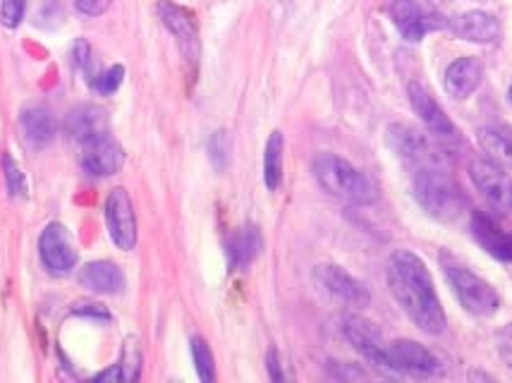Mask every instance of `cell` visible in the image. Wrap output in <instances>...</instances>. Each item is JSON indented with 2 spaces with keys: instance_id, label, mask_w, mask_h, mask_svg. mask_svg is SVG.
Listing matches in <instances>:
<instances>
[{
  "instance_id": "6da1fadb",
  "label": "cell",
  "mask_w": 512,
  "mask_h": 383,
  "mask_svg": "<svg viewBox=\"0 0 512 383\" xmlns=\"http://www.w3.org/2000/svg\"><path fill=\"white\" fill-rule=\"evenodd\" d=\"M388 285L402 312L417 328L429 336H438L446 328V312L438 300L431 273L417 254L400 249L388 259Z\"/></svg>"
},
{
  "instance_id": "7a4b0ae2",
  "label": "cell",
  "mask_w": 512,
  "mask_h": 383,
  "mask_svg": "<svg viewBox=\"0 0 512 383\" xmlns=\"http://www.w3.org/2000/svg\"><path fill=\"white\" fill-rule=\"evenodd\" d=\"M314 178L319 180L323 190L343 199V202L364 206L376 202V197H379V190L369 175H364L350 161L335 154H321L314 158Z\"/></svg>"
},
{
  "instance_id": "3957f363",
  "label": "cell",
  "mask_w": 512,
  "mask_h": 383,
  "mask_svg": "<svg viewBox=\"0 0 512 383\" xmlns=\"http://www.w3.org/2000/svg\"><path fill=\"white\" fill-rule=\"evenodd\" d=\"M412 190L417 202L424 206L434 218L453 221L465 209V199L457 190L455 180L450 178L446 166H429L414 170Z\"/></svg>"
},
{
  "instance_id": "277c9868",
  "label": "cell",
  "mask_w": 512,
  "mask_h": 383,
  "mask_svg": "<svg viewBox=\"0 0 512 383\" xmlns=\"http://www.w3.org/2000/svg\"><path fill=\"white\" fill-rule=\"evenodd\" d=\"M441 269L446 273L448 283L453 285L457 300L460 305L474 316H493L501 307V295L496 293V288L489 281L474 273L467 264H462L460 259L453 254L441 252Z\"/></svg>"
},
{
  "instance_id": "5b68a950",
  "label": "cell",
  "mask_w": 512,
  "mask_h": 383,
  "mask_svg": "<svg viewBox=\"0 0 512 383\" xmlns=\"http://www.w3.org/2000/svg\"><path fill=\"white\" fill-rule=\"evenodd\" d=\"M388 147L395 151V156L402 158L412 170L429 168V166H446L441 151L436 149L434 139H429L417 127L398 123L390 125L386 132Z\"/></svg>"
},
{
  "instance_id": "8992f818",
  "label": "cell",
  "mask_w": 512,
  "mask_h": 383,
  "mask_svg": "<svg viewBox=\"0 0 512 383\" xmlns=\"http://www.w3.org/2000/svg\"><path fill=\"white\" fill-rule=\"evenodd\" d=\"M386 369L412 376V379H434V376L443 374V362L426 345L402 338L388 343Z\"/></svg>"
},
{
  "instance_id": "52a82bcc",
  "label": "cell",
  "mask_w": 512,
  "mask_h": 383,
  "mask_svg": "<svg viewBox=\"0 0 512 383\" xmlns=\"http://www.w3.org/2000/svg\"><path fill=\"white\" fill-rule=\"evenodd\" d=\"M469 178L491 206H496L498 211H512V178L503 166L479 158L469 163Z\"/></svg>"
},
{
  "instance_id": "ba28073f",
  "label": "cell",
  "mask_w": 512,
  "mask_h": 383,
  "mask_svg": "<svg viewBox=\"0 0 512 383\" xmlns=\"http://www.w3.org/2000/svg\"><path fill=\"white\" fill-rule=\"evenodd\" d=\"M388 15L395 27H398L402 39L412 41V44L422 41L434 29L443 27L441 17L426 10L417 0H388Z\"/></svg>"
},
{
  "instance_id": "9c48e42d",
  "label": "cell",
  "mask_w": 512,
  "mask_h": 383,
  "mask_svg": "<svg viewBox=\"0 0 512 383\" xmlns=\"http://www.w3.org/2000/svg\"><path fill=\"white\" fill-rule=\"evenodd\" d=\"M106 223L111 240L125 252H130L137 245V216L130 194L123 187L113 190L106 199Z\"/></svg>"
},
{
  "instance_id": "30bf717a",
  "label": "cell",
  "mask_w": 512,
  "mask_h": 383,
  "mask_svg": "<svg viewBox=\"0 0 512 383\" xmlns=\"http://www.w3.org/2000/svg\"><path fill=\"white\" fill-rule=\"evenodd\" d=\"M39 254L44 266L51 273L65 276L75 269L77 264V249L72 245V237L60 223H51L39 240Z\"/></svg>"
},
{
  "instance_id": "8fae6325",
  "label": "cell",
  "mask_w": 512,
  "mask_h": 383,
  "mask_svg": "<svg viewBox=\"0 0 512 383\" xmlns=\"http://www.w3.org/2000/svg\"><path fill=\"white\" fill-rule=\"evenodd\" d=\"M343 333L345 338L350 340L352 348H355L364 360L374 364V367L386 369L388 343L383 340L379 328L371 324V321L362 319V316H347L343 324Z\"/></svg>"
},
{
  "instance_id": "7c38bea8",
  "label": "cell",
  "mask_w": 512,
  "mask_h": 383,
  "mask_svg": "<svg viewBox=\"0 0 512 383\" xmlns=\"http://www.w3.org/2000/svg\"><path fill=\"white\" fill-rule=\"evenodd\" d=\"M407 96H410L412 111L419 115V120L426 125V130H429L431 137L453 139L457 135L453 120H450L446 111L438 106V101L429 94V89H426L424 84L412 82L410 87H407Z\"/></svg>"
},
{
  "instance_id": "4fadbf2b",
  "label": "cell",
  "mask_w": 512,
  "mask_h": 383,
  "mask_svg": "<svg viewBox=\"0 0 512 383\" xmlns=\"http://www.w3.org/2000/svg\"><path fill=\"white\" fill-rule=\"evenodd\" d=\"M472 235L491 257L512 264V228L503 226L498 218L484 214V211H474Z\"/></svg>"
},
{
  "instance_id": "5bb4252c",
  "label": "cell",
  "mask_w": 512,
  "mask_h": 383,
  "mask_svg": "<svg viewBox=\"0 0 512 383\" xmlns=\"http://www.w3.org/2000/svg\"><path fill=\"white\" fill-rule=\"evenodd\" d=\"M316 281H319L323 288L328 290V293L340 297V300H345L347 305L352 307H367L371 295L367 290V285L359 283L357 278H352L350 273L340 269V266H333V264H321L316 266L314 271Z\"/></svg>"
},
{
  "instance_id": "9a60e30c",
  "label": "cell",
  "mask_w": 512,
  "mask_h": 383,
  "mask_svg": "<svg viewBox=\"0 0 512 383\" xmlns=\"http://www.w3.org/2000/svg\"><path fill=\"white\" fill-rule=\"evenodd\" d=\"M158 10H161L163 24H166L170 32H173L175 39H178L182 56L190 60L192 65L197 63L199 60V32H197V22H194V17L187 10L178 8V5L168 3V0H163L161 8Z\"/></svg>"
},
{
  "instance_id": "2e32d148",
  "label": "cell",
  "mask_w": 512,
  "mask_h": 383,
  "mask_svg": "<svg viewBox=\"0 0 512 383\" xmlns=\"http://www.w3.org/2000/svg\"><path fill=\"white\" fill-rule=\"evenodd\" d=\"M125 163L123 147L111 137H101L96 142L84 144L82 154V168L87 170L94 178H108V175H115Z\"/></svg>"
},
{
  "instance_id": "e0dca14e",
  "label": "cell",
  "mask_w": 512,
  "mask_h": 383,
  "mask_svg": "<svg viewBox=\"0 0 512 383\" xmlns=\"http://www.w3.org/2000/svg\"><path fill=\"white\" fill-rule=\"evenodd\" d=\"M65 130L75 142L89 144L96 139L108 137V115L103 108L77 106L65 120Z\"/></svg>"
},
{
  "instance_id": "ac0fdd59",
  "label": "cell",
  "mask_w": 512,
  "mask_h": 383,
  "mask_svg": "<svg viewBox=\"0 0 512 383\" xmlns=\"http://www.w3.org/2000/svg\"><path fill=\"white\" fill-rule=\"evenodd\" d=\"M453 32L472 44H493L501 36V22L484 10L462 12L453 20Z\"/></svg>"
},
{
  "instance_id": "d6986e66",
  "label": "cell",
  "mask_w": 512,
  "mask_h": 383,
  "mask_svg": "<svg viewBox=\"0 0 512 383\" xmlns=\"http://www.w3.org/2000/svg\"><path fill=\"white\" fill-rule=\"evenodd\" d=\"M481 79H484V65L477 58H460L448 65L443 84L453 99H467L479 89Z\"/></svg>"
},
{
  "instance_id": "ffe728a7",
  "label": "cell",
  "mask_w": 512,
  "mask_h": 383,
  "mask_svg": "<svg viewBox=\"0 0 512 383\" xmlns=\"http://www.w3.org/2000/svg\"><path fill=\"white\" fill-rule=\"evenodd\" d=\"M79 281L84 288H89L91 293L101 295H115L125 288V276L120 271V266L111 264V261H91L79 273Z\"/></svg>"
},
{
  "instance_id": "44dd1931",
  "label": "cell",
  "mask_w": 512,
  "mask_h": 383,
  "mask_svg": "<svg viewBox=\"0 0 512 383\" xmlns=\"http://www.w3.org/2000/svg\"><path fill=\"white\" fill-rule=\"evenodd\" d=\"M477 142L481 151L496 161L498 166L512 170V127L510 125H489L481 127Z\"/></svg>"
},
{
  "instance_id": "7402d4cb",
  "label": "cell",
  "mask_w": 512,
  "mask_h": 383,
  "mask_svg": "<svg viewBox=\"0 0 512 383\" xmlns=\"http://www.w3.org/2000/svg\"><path fill=\"white\" fill-rule=\"evenodd\" d=\"M264 249V237L254 226L240 228L228 242V261L233 269H247Z\"/></svg>"
},
{
  "instance_id": "603a6c76",
  "label": "cell",
  "mask_w": 512,
  "mask_h": 383,
  "mask_svg": "<svg viewBox=\"0 0 512 383\" xmlns=\"http://www.w3.org/2000/svg\"><path fill=\"white\" fill-rule=\"evenodd\" d=\"M22 130L34 147H46L56 137V120L44 106H29L22 111Z\"/></svg>"
},
{
  "instance_id": "cb8c5ba5",
  "label": "cell",
  "mask_w": 512,
  "mask_h": 383,
  "mask_svg": "<svg viewBox=\"0 0 512 383\" xmlns=\"http://www.w3.org/2000/svg\"><path fill=\"white\" fill-rule=\"evenodd\" d=\"M264 182L268 190H278L283 182V135L273 132L266 142L264 154Z\"/></svg>"
},
{
  "instance_id": "d4e9b609",
  "label": "cell",
  "mask_w": 512,
  "mask_h": 383,
  "mask_svg": "<svg viewBox=\"0 0 512 383\" xmlns=\"http://www.w3.org/2000/svg\"><path fill=\"white\" fill-rule=\"evenodd\" d=\"M192 357H194V367H197L199 379L204 383H213V379H216L213 355H211L209 345H206L201 338H192Z\"/></svg>"
},
{
  "instance_id": "484cf974",
  "label": "cell",
  "mask_w": 512,
  "mask_h": 383,
  "mask_svg": "<svg viewBox=\"0 0 512 383\" xmlns=\"http://www.w3.org/2000/svg\"><path fill=\"white\" fill-rule=\"evenodd\" d=\"M120 374H123V381H137L139 379V367H142V352L137 348V340L127 338L125 340V350H123V360H120Z\"/></svg>"
},
{
  "instance_id": "4316f807",
  "label": "cell",
  "mask_w": 512,
  "mask_h": 383,
  "mask_svg": "<svg viewBox=\"0 0 512 383\" xmlns=\"http://www.w3.org/2000/svg\"><path fill=\"white\" fill-rule=\"evenodd\" d=\"M3 173H5V185L12 197H24L27 194V180H24L22 168L12 161L10 154L3 156Z\"/></svg>"
},
{
  "instance_id": "83f0119b",
  "label": "cell",
  "mask_w": 512,
  "mask_h": 383,
  "mask_svg": "<svg viewBox=\"0 0 512 383\" xmlns=\"http://www.w3.org/2000/svg\"><path fill=\"white\" fill-rule=\"evenodd\" d=\"M123 79H125V68H123V65H113V68H108L106 72H101V75H96L94 89L99 91V94H103V96H111V94H115V91L120 89Z\"/></svg>"
},
{
  "instance_id": "f1b7e54d",
  "label": "cell",
  "mask_w": 512,
  "mask_h": 383,
  "mask_svg": "<svg viewBox=\"0 0 512 383\" xmlns=\"http://www.w3.org/2000/svg\"><path fill=\"white\" fill-rule=\"evenodd\" d=\"M27 0H0V22L8 29H15L24 20Z\"/></svg>"
},
{
  "instance_id": "f546056e",
  "label": "cell",
  "mask_w": 512,
  "mask_h": 383,
  "mask_svg": "<svg viewBox=\"0 0 512 383\" xmlns=\"http://www.w3.org/2000/svg\"><path fill=\"white\" fill-rule=\"evenodd\" d=\"M209 154H211L213 166H216L218 170H225V166H228V161H230V142H228V137H225V132H216V135L211 137Z\"/></svg>"
},
{
  "instance_id": "4dcf8cb0",
  "label": "cell",
  "mask_w": 512,
  "mask_h": 383,
  "mask_svg": "<svg viewBox=\"0 0 512 383\" xmlns=\"http://www.w3.org/2000/svg\"><path fill=\"white\" fill-rule=\"evenodd\" d=\"M72 312L79 314V316H87V319H96V321H108V319H111V312H108L106 307L99 305V302H91V300L77 302V305L72 307Z\"/></svg>"
},
{
  "instance_id": "1f68e13d",
  "label": "cell",
  "mask_w": 512,
  "mask_h": 383,
  "mask_svg": "<svg viewBox=\"0 0 512 383\" xmlns=\"http://www.w3.org/2000/svg\"><path fill=\"white\" fill-rule=\"evenodd\" d=\"M496 350L501 355V360L512 369V324L503 326L501 331L496 333Z\"/></svg>"
},
{
  "instance_id": "d6a6232c",
  "label": "cell",
  "mask_w": 512,
  "mask_h": 383,
  "mask_svg": "<svg viewBox=\"0 0 512 383\" xmlns=\"http://www.w3.org/2000/svg\"><path fill=\"white\" fill-rule=\"evenodd\" d=\"M75 8L79 12H84V15L96 17L111 8V0H75Z\"/></svg>"
},
{
  "instance_id": "836d02e7",
  "label": "cell",
  "mask_w": 512,
  "mask_h": 383,
  "mask_svg": "<svg viewBox=\"0 0 512 383\" xmlns=\"http://www.w3.org/2000/svg\"><path fill=\"white\" fill-rule=\"evenodd\" d=\"M268 372H271V379L273 381H283V372H280V364H278V355L276 350L268 352Z\"/></svg>"
},
{
  "instance_id": "e575fe53",
  "label": "cell",
  "mask_w": 512,
  "mask_h": 383,
  "mask_svg": "<svg viewBox=\"0 0 512 383\" xmlns=\"http://www.w3.org/2000/svg\"><path fill=\"white\" fill-rule=\"evenodd\" d=\"M75 60L79 68H87L89 63V46L84 44V41H79V44L75 46Z\"/></svg>"
},
{
  "instance_id": "d590c367",
  "label": "cell",
  "mask_w": 512,
  "mask_h": 383,
  "mask_svg": "<svg viewBox=\"0 0 512 383\" xmlns=\"http://www.w3.org/2000/svg\"><path fill=\"white\" fill-rule=\"evenodd\" d=\"M510 99H512V89H510Z\"/></svg>"
}]
</instances>
